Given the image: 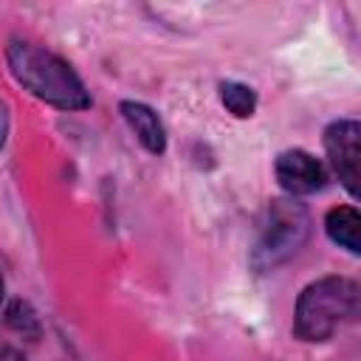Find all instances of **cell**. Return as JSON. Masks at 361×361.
<instances>
[{
    "mask_svg": "<svg viewBox=\"0 0 361 361\" xmlns=\"http://www.w3.org/2000/svg\"><path fill=\"white\" fill-rule=\"evenodd\" d=\"M324 231L327 237L347 248L350 254H358L361 251V214L353 209V206H336L327 212L324 217Z\"/></svg>",
    "mask_w": 361,
    "mask_h": 361,
    "instance_id": "cell-7",
    "label": "cell"
},
{
    "mask_svg": "<svg viewBox=\"0 0 361 361\" xmlns=\"http://www.w3.org/2000/svg\"><path fill=\"white\" fill-rule=\"evenodd\" d=\"M310 237V214L296 200H274L268 206L265 223L259 228V240L251 251V262L257 271H271L290 257H296Z\"/></svg>",
    "mask_w": 361,
    "mask_h": 361,
    "instance_id": "cell-3",
    "label": "cell"
},
{
    "mask_svg": "<svg viewBox=\"0 0 361 361\" xmlns=\"http://www.w3.org/2000/svg\"><path fill=\"white\" fill-rule=\"evenodd\" d=\"M6 65L17 79V85H23L31 96L54 107H62V110L90 107V93L85 90V82L62 56L34 42L14 39L6 48Z\"/></svg>",
    "mask_w": 361,
    "mask_h": 361,
    "instance_id": "cell-1",
    "label": "cell"
},
{
    "mask_svg": "<svg viewBox=\"0 0 361 361\" xmlns=\"http://www.w3.org/2000/svg\"><path fill=\"white\" fill-rule=\"evenodd\" d=\"M324 149L341 186L358 197L361 192V124L353 118L333 121L324 130Z\"/></svg>",
    "mask_w": 361,
    "mask_h": 361,
    "instance_id": "cell-4",
    "label": "cell"
},
{
    "mask_svg": "<svg viewBox=\"0 0 361 361\" xmlns=\"http://www.w3.org/2000/svg\"><path fill=\"white\" fill-rule=\"evenodd\" d=\"M276 180L290 195H313L324 186V169L322 164L305 152V149H288L276 158Z\"/></svg>",
    "mask_w": 361,
    "mask_h": 361,
    "instance_id": "cell-5",
    "label": "cell"
},
{
    "mask_svg": "<svg viewBox=\"0 0 361 361\" xmlns=\"http://www.w3.org/2000/svg\"><path fill=\"white\" fill-rule=\"evenodd\" d=\"M6 138H8V107L0 102V147L6 144Z\"/></svg>",
    "mask_w": 361,
    "mask_h": 361,
    "instance_id": "cell-10",
    "label": "cell"
},
{
    "mask_svg": "<svg viewBox=\"0 0 361 361\" xmlns=\"http://www.w3.org/2000/svg\"><path fill=\"white\" fill-rule=\"evenodd\" d=\"M127 127L133 130V135L138 138V144L152 152V155H161L166 149V133H164V124L158 118V113L141 102H121L118 104Z\"/></svg>",
    "mask_w": 361,
    "mask_h": 361,
    "instance_id": "cell-6",
    "label": "cell"
},
{
    "mask_svg": "<svg viewBox=\"0 0 361 361\" xmlns=\"http://www.w3.org/2000/svg\"><path fill=\"white\" fill-rule=\"evenodd\" d=\"M6 322H8L17 333H23V336H37V333H39V322H37L34 310H31L25 302H14V305L6 310Z\"/></svg>",
    "mask_w": 361,
    "mask_h": 361,
    "instance_id": "cell-9",
    "label": "cell"
},
{
    "mask_svg": "<svg viewBox=\"0 0 361 361\" xmlns=\"http://www.w3.org/2000/svg\"><path fill=\"white\" fill-rule=\"evenodd\" d=\"M220 102L237 118H248L257 110V93H254V87H248L243 82H223L220 85Z\"/></svg>",
    "mask_w": 361,
    "mask_h": 361,
    "instance_id": "cell-8",
    "label": "cell"
},
{
    "mask_svg": "<svg viewBox=\"0 0 361 361\" xmlns=\"http://www.w3.org/2000/svg\"><path fill=\"white\" fill-rule=\"evenodd\" d=\"M0 361H25V358L11 347H0Z\"/></svg>",
    "mask_w": 361,
    "mask_h": 361,
    "instance_id": "cell-11",
    "label": "cell"
},
{
    "mask_svg": "<svg viewBox=\"0 0 361 361\" xmlns=\"http://www.w3.org/2000/svg\"><path fill=\"white\" fill-rule=\"evenodd\" d=\"M3 293H6V285H3V276H0V302H3Z\"/></svg>",
    "mask_w": 361,
    "mask_h": 361,
    "instance_id": "cell-12",
    "label": "cell"
},
{
    "mask_svg": "<svg viewBox=\"0 0 361 361\" xmlns=\"http://www.w3.org/2000/svg\"><path fill=\"white\" fill-rule=\"evenodd\" d=\"M358 285L347 276H324L310 282L293 310V333L302 341H327L338 324L358 313Z\"/></svg>",
    "mask_w": 361,
    "mask_h": 361,
    "instance_id": "cell-2",
    "label": "cell"
}]
</instances>
